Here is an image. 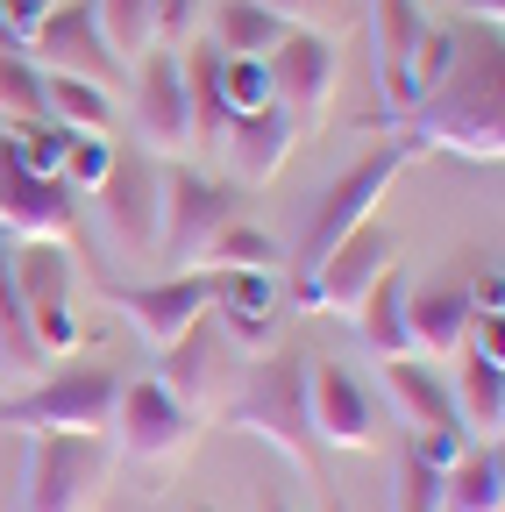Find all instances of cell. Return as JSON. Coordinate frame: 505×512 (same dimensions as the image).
<instances>
[{
    "label": "cell",
    "mask_w": 505,
    "mask_h": 512,
    "mask_svg": "<svg viewBox=\"0 0 505 512\" xmlns=\"http://www.w3.org/2000/svg\"><path fill=\"white\" fill-rule=\"evenodd\" d=\"M406 136L420 150H456L470 164H498L505 150V43L498 29H456V64L413 114Z\"/></svg>",
    "instance_id": "6da1fadb"
},
{
    "label": "cell",
    "mask_w": 505,
    "mask_h": 512,
    "mask_svg": "<svg viewBox=\"0 0 505 512\" xmlns=\"http://www.w3.org/2000/svg\"><path fill=\"white\" fill-rule=\"evenodd\" d=\"M306 370H313L306 349H264L235 377V392L221 399V420L235 434H264L271 448H285L299 470H321V434H313V406H306Z\"/></svg>",
    "instance_id": "7a4b0ae2"
},
{
    "label": "cell",
    "mask_w": 505,
    "mask_h": 512,
    "mask_svg": "<svg viewBox=\"0 0 505 512\" xmlns=\"http://www.w3.org/2000/svg\"><path fill=\"white\" fill-rule=\"evenodd\" d=\"M413 157H420V143H413L406 128H399V136H385L377 150H363L349 171H335V178H328V192L313 200V214H306V228H299V249H292L299 278H306L313 264H321V256H328V249H335L349 228L377 221V200L392 192V178H399Z\"/></svg>",
    "instance_id": "3957f363"
},
{
    "label": "cell",
    "mask_w": 505,
    "mask_h": 512,
    "mask_svg": "<svg viewBox=\"0 0 505 512\" xmlns=\"http://www.w3.org/2000/svg\"><path fill=\"white\" fill-rule=\"evenodd\" d=\"M114 399H121L114 370L65 363V370H50V377H36V384L0 399V427H15V434H107Z\"/></svg>",
    "instance_id": "277c9868"
},
{
    "label": "cell",
    "mask_w": 505,
    "mask_h": 512,
    "mask_svg": "<svg viewBox=\"0 0 505 512\" xmlns=\"http://www.w3.org/2000/svg\"><path fill=\"white\" fill-rule=\"evenodd\" d=\"M157 256L171 271H200L207 264V242L235 221V192L193 164H164L157 171Z\"/></svg>",
    "instance_id": "5b68a950"
},
{
    "label": "cell",
    "mask_w": 505,
    "mask_h": 512,
    "mask_svg": "<svg viewBox=\"0 0 505 512\" xmlns=\"http://www.w3.org/2000/svg\"><path fill=\"white\" fill-rule=\"evenodd\" d=\"M8 264H15V292H22V313H29V335L43 356H79L86 328L72 313V249L65 242H8Z\"/></svg>",
    "instance_id": "8992f818"
},
{
    "label": "cell",
    "mask_w": 505,
    "mask_h": 512,
    "mask_svg": "<svg viewBox=\"0 0 505 512\" xmlns=\"http://www.w3.org/2000/svg\"><path fill=\"white\" fill-rule=\"evenodd\" d=\"M100 484H107V441L100 434H29L22 512H93Z\"/></svg>",
    "instance_id": "52a82bcc"
},
{
    "label": "cell",
    "mask_w": 505,
    "mask_h": 512,
    "mask_svg": "<svg viewBox=\"0 0 505 512\" xmlns=\"http://www.w3.org/2000/svg\"><path fill=\"white\" fill-rule=\"evenodd\" d=\"M29 57L36 72H65V79H93L100 93H129V64H121L93 22V0H65V8H50L29 36Z\"/></svg>",
    "instance_id": "ba28073f"
},
{
    "label": "cell",
    "mask_w": 505,
    "mask_h": 512,
    "mask_svg": "<svg viewBox=\"0 0 505 512\" xmlns=\"http://www.w3.org/2000/svg\"><path fill=\"white\" fill-rule=\"evenodd\" d=\"M157 164L150 150H114V171L93 192V214H100V242L114 256H157Z\"/></svg>",
    "instance_id": "9c48e42d"
},
{
    "label": "cell",
    "mask_w": 505,
    "mask_h": 512,
    "mask_svg": "<svg viewBox=\"0 0 505 512\" xmlns=\"http://www.w3.org/2000/svg\"><path fill=\"white\" fill-rule=\"evenodd\" d=\"M207 313L235 342V356H264L285 328V278L278 271H214L207 264Z\"/></svg>",
    "instance_id": "30bf717a"
},
{
    "label": "cell",
    "mask_w": 505,
    "mask_h": 512,
    "mask_svg": "<svg viewBox=\"0 0 505 512\" xmlns=\"http://www.w3.org/2000/svg\"><path fill=\"white\" fill-rule=\"evenodd\" d=\"M271 72V100L292 114V128H321L328 100H335V36L328 29H285V43L264 57Z\"/></svg>",
    "instance_id": "8fae6325"
},
{
    "label": "cell",
    "mask_w": 505,
    "mask_h": 512,
    "mask_svg": "<svg viewBox=\"0 0 505 512\" xmlns=\"http://www.w3.org/2000/svg\"><path fill=\"white\" fill-rule=\"evenodd\" d=\"M164 356V370H157V384L178 399V406H221L228 392H235V342L214 328V313H200L193 328H185L178 342H164L157 349Z\"/></svg>",
    "instance_id": "7c38bea8"
},
{
    "label": "cell",
    "mask_w": 505,
    "mask_h": 512,
    "mask_svg": "<svg viewBox=\"0 0 505 512\" xmlns=\"http://www.w3.org/2000/svg\"><path fill=\"white\" fill-rule=\"evenodd\" d=\"M392 264V228L385 221H363V228H349L321 264H313L306 278H299V299L306 306H328V313H349L370 285H377V271Z\"/></svg>",
    "instance_id": "4fadbf2b"
},
{
    "label": "cell",
    "mask_w": 505,
    "mask_h": 512,
    "mask_svg": "<svg viewBox=\"0 0 505 512\" xmlns=\"http://www.w3.org/2000/svg\"><path fill=\"white\" fill-rule=\"evenodd\" d=\"M100 299L114 306V313H129V328L150 342V349H164V342H178L193 320L207 313V271H171V278H157V285H100Z\"/></svg>",
    "instance_id": "5bb4252c"
},
{
    "label": "cell",
    "mask_w": 505,
    "mask_h": 512,
    "mask_svg": "<svg viewBox=\"0 0 505 512\" xmlns=\"http://www.w3.org/2000/svg\"><path fill=\"white\" fill-rule=\"evenodd\" d=\"M129 100H136V128H143V150L150 157H178L185 143V79H178V50L150 43L129 64Z\"/></svg>",
    "instance_id": "9a60e30c"
},
{
    "label": "cell",
    "mask_w": 505,
    "mask_h": 512,
    "mask_svg": "<svg viewBox=\"0 0 505 512\" xmlns=\"http://www.w3.org/2000/svg\"><path fill=\"white\" fill-rule=\"evenodd\" d=\"M0 228L15 242H65V249H79V235H86L65 178H29V171H15V157H8V178H0Z\"/></svg>",
    "instance_id": "2e32d148"
},
{
    "label": "cell",
    "mask_w": 505,
    "mask_h": 512,
    "mask_svg": "<svg viewBox=\"0 0 505 512\" xmlns=\"http://www.w3.org/2000/svg\"><path fill=\"white\" fill-rule=\"evenodd\" d=\"M107 427L121 434V448H129V456L164 463V456H178V448L193 441V406H178L157 377H136V384H121Z\"/></svg>",
    "instance_id": "e0dca14e"
},
{
    "label": "cell",
    "mask_w": 505,
    "mask_h": 512,
    "mask_svg": "<svg viewBox=\"0 0 505 512\" xmlns=\"http://www.w3.org/2000/svg\"><path fill=\"white\" fill-rule=\"evenodd\" d=\"M306 406H313L321 448H370L377 441V406H370L363 377L349 363H313L306 370Z\"/></svg>",
    "instance_id": "ac0fdd59"
},
{
    "label": "cell",
    "mask_w": 505,
    "mask_h": 512,
    "mask_svg": "<svg viewBox=\"0 0 505 512\" xmlns=\"http://www.w3.org/2000/svg\"><path fill=\"white\" fill-rule=\"evenodd\" d=\"M449 399H456V420L470 441H498L505 427V363L477 342L456 349V370H449Z\"/></svg>",
    "instance_id": "d6986e66"
},
{
    "label": "cell",
    "mask_w": 505,
    "mask_h": 512,
    "mask_svg": "<svg viewBox=\"0 0 505 512\" xmlns=\"http://www.w3.org/2000/svg\"><path fill=\"white\" fill-rule=\"evenodd\" d=\"M470 285L463 278H441V285H406V335L420 356H456L470 335Z\"/></svg>",
    "instance_id": "ffe728a7"
},
{
    "label": "cell",
    "mask_w": 505,
    "mask_h": 512,
    "mask_svg": "<svg viewBox=\"0 0 505 512\" xmlns=\"http://www.w3.org/2000/svg\"><path fill=\"white\" fill-rule=\"evenodd\" d=\"M292 143H299V128H292V114H285L278 100H271L264 114H235V121H228V136H221V150H228L235 178H249V185L278 178V171H285V157H292Z\"/></svg>",
    "instance_id": "44dd1931"
},
{
    "label": "cell",
    "mask_w": 505,
    "mask_h": 512,
    "mask_svg": "<svg viewBox=\"0 0 505 512\" xmlns=\"http://www.w3.org/2000/svg\"><path fill=\"white\" fill-rule=\"evenodd\" d=\"M427 15H420V0H370V50H377V86H385V107L406 114V57L420 43Z\"/></svg>",
    "instance_id": "7402d4cb"
},
{
    "label": "cell",
    "mask_w": 505,
    "mask_h": 512,
    "mask_svg": "<svg viewBox=\"0 0 505 512\" xmlns=\"http://www.w3.org/2000/svg\"><path fill=\"white\" fill-rule=\"evenodd\" d=\"M385 392H392V406L406 413L413 434L463 427L456 420V399H449V377L434 370V356H385Z\"/></svg>",
    "instance_id": "603a6c76"
},
{
    "label": "cell",
    "mask_w": 505,
    "mask_h": 512,
    "mask_svg": "<svg viewBox=\"0 0 505 512\" xmlns=\"http://www.w3.org/2000/svg\"><path fill=\"white\" fill-rule=\"evenodd\" d=\"M178 79H185V136L221 143L228 136V107H221V50H214V36L178 50Z\"/></svg>",
    "instance_id": "cb8c5ba5"
},
{
    "label": "cell",
    "mask_w": 505,
    "mask_h": 512,
    "mask_svg": "<svg viewBox=\"0 0 505 512\" xmlns=\"http://www.w3.org/2000/svg\"><path fill=\"white\" fill-rule=\"evenodd\" d=\"M406 271L399 264H385V271H377V285L349 306L356 313V335L377 349V356H413V335H406Z\"/></svg>",
    "instance_id": "d4e9b609"
},
{
    "label": "cell",
    "mask_w": 505,
    "mask_h": 512,
    "mask_svg": "<svg viewBox=\"0 0 505 512\" xmlns=\"http://www.w3.org/2000/svg\"><path fill=\"white\" fill-rule=\"evenodd\" d=\"M441 512H505V463H498V441H470L463 456L441 470Z\"/></svg>",
    "instance_id": "484cf974"
},
{
    "label": "cell",
    "mask_w": 505,
    "mask_h": 512,
    "mask_svg": "<svg viewBox=\"0 0 505 512\" xmlns=\"http://www.w3.org/2000/svg\"><path fill=\"white\" fill-rule=\"evenodd\" d=\"M43 114L72 136H114V93H100L93 79H65L43 72Z\"/></svg>",
    "instance_id": "4316f807"
},
{
    "label": "cell",
    "mask_w": 505,
    "mask_h": 512,
    "mask_svg": "<svg viewBox=\"0 0 505 512\" xmlns=\"http://www.w3.org/2000/svg\"><path fill=\"white\" fill-rule=\"evenodd\" d=\"M285 29L292 22L257 8V0H221V8H214V50L221 57H271L285 43Z\"/></svg>",
    "instance_id": "83f0119b"
},
{
    "label": "cell",
    "mask_w": 505,
    "mask_h": 512,
    "mask_svg": "<svg viewBox=\"0 0 505 512\" xmlns=\"http://www.w3.org/2000/svg\"><path fill=\"white\" fill-rule=\"evenodd\" d=\"M43 363L36 335H29V313L15 292V264H8V235H0V377H29Z\"/></svg>",
    "instance_id": "f1b7e54d"
},
{
    "label": "cell",
    "mask_w": 505,
    "mask_h": 512,
    "mask_svg": "<svg viewBox=\"0 0 505 512\" xmlns=\"http://www.w3.org/2000/svg\"><path fill=\"white\" fill-rule=\"evenodd\" d=\"M207 264H214V271H278V264H285V242L235 214V221L207 242Z\"/></svg>",
    "instance_id": "f546056e"
},
{
    "label": "cell",
    "mask_w": 505,
    "mask_h": 512,
    "mask_svg": "<svg viewBox=\"0 0 505 512\" xmlns=\"http://www.w3.org/2000/svg\"><path fill=\"white\" fill-rule=\"evenodd\" d=\"M93 22L121 64H136L157 43V0H93Z\"/></svg>",
    "instance_id": "4dcf8cb0"
},
{
    "label": "cell",
    "mask_w": 505,
    "mask_h": 512,
    "mask_svg": "<svg viewBox=\"0 0 505 512\" xmlns=\"http://www.w3.org/2000/svg\"><path fill=\"white\" fill-rule=\"evenodd\" d=\"M65 143H72V128H57L50 114H36V121H15L8 157H15V171H29V178H57V171H65Z\"/></svg>",
    "instance_id": "1f68e13d"
},
{
    "label": "cell",
    "mask_w": 505,
    "mask_h": 512,
    "mask_svg": "<svg viewBox=\"0 0 505 512\" xmlns=\"http://www.w3.org/2000/svg\"><path fill=\"white\" fill-rule=\"evenodd\" d=\"M449 64H456V29H434V22H427L420 43H413V57H406V100L420 107L441 79H449ZM413 107H406V114H413Z\"/></svg>",
    "instance_id": "d6a6232c"
},
{
    "label": "cell",
    "mask_w": 505,
    "mask_h": 512,
    "mask_svg": "<svg viewBox=\"0 0 505 512\" xmlns=\"http://www.w3.org/2000/svg\"><path fill=\"white\" fill-rule=\"evenodd\" d=\"M0 114L8 121H36L43 114V72L29 50H0Z\"/></svg>",
    "instance_id": "836d02e7"
},
{
    "label": "cell",
    "mask_w": 505,
    "mask_h": 512,
    "mask_svg": "<svg viewBox=\"0 0 505 512\" xmlns=\"http://www.w3.org/2000/svg\"><path fill=\"white\" fill-rule=\"evenodd\" d=\"M114 136H72L65 143V171H57V178H65V192H72V200H93V192H100V178L114 171Z\"/></svg>",
    "instance_id": "e575fe53"
},
{
    "label": "cell",
    "mask_w": 505,
    "mask_h": 512,
    "mask_svg": "<svg viewBox=\"0 0 505 512\" xmlns=\"http://www.w3.org/2000/svg\"><path fill=\"white\" fill-rule=\"evenodd\" d=\"M221 107H228V121L271 107V72H264V57H221Z\"/></svg>",
    "instance_id": "d590c367"
},
{
    "label": "cell",
    "mask_w": 505,
    "mask_h": 512,
    "mask_svg": "<svg viewBox=\"0 0 505 512\" xmlns=\"http://www.w3.org/2000/svg\"><path fill=\"white\" fill-rule=\"evenodd\" d=\"M399 512H441V470L420 463L406 448V470H399Z\"/></svg>",
    "instance_id": "8d00e7d4"
},
{
    "label": "cell",
    "mask_w": 505,
    "mask_h": 512,
    "mask_svg": "<svg viewBox=\"0 0 505 512\" xmlns=\"http://www.w3.org/2000/svg\"><path fill=\"white\" fill-rule=\"evenodd\" d=\"M257 8L285 15L292 29H335L342 22V0H257Z\"/></svg>",
    "instance_id": "74e56055"
},
{
    "label": "cell",
    "mask_w": 505,
    "mask_h": 512,
    "mask_svg": "<svg viewBox=\"0 0 505 512\" xmlns=\"http://www.w3.org/2000/svg\"><path fill=\"white\" fill-rule=\"evenodd\" d=\"M193 15H200V0H157V43L193 36Z\"/></svg>",
    "instance_id": "f35d334b"
},
{
    "label": "cell",
    "mask_w": 505,
    "mask_h": 512,
    "mask_svg": "<svg viewBox=\"0 0 505 512\" xmlns=\"http://www.w3.org/2000/svg\"><path fill=\"white\" fill-rule=\"evenodd\" d=\"M463 15H470V29H498L505 22V0H463Z\"/></svg>",
    "instance_id": "ab89813d"
},
{
    "label": "cell",
    "mask_w": 505,
    "mask_h": 512,
    "mask_svg": "<svg viewBox=\"0 0 505 512\" xmlns=\"http://www.w3.org/2000/svg\"><path fill=\"white\" fill-rule=\"evenodd\" d=\"M257 512H292V505L285 498H257Z\"/></svg>",
    "instance_id": "60d3db41"
}]
</instances>
